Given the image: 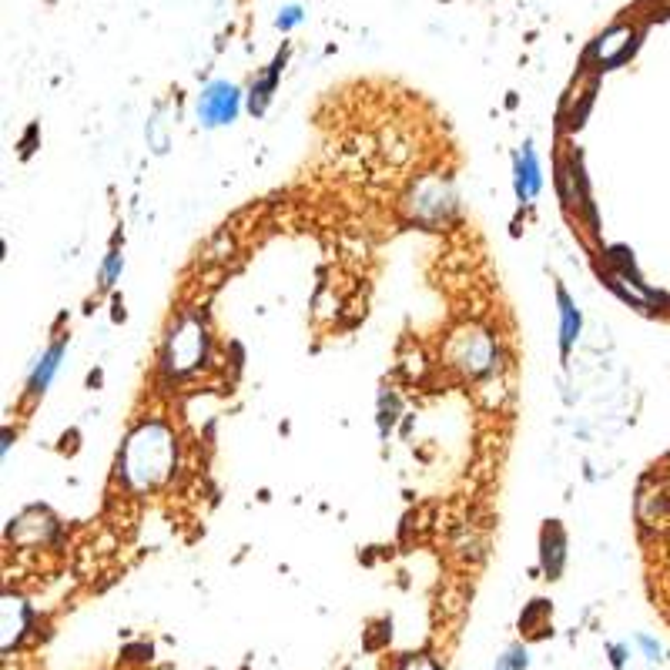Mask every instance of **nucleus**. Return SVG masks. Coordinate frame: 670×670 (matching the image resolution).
Segmentation results:
<instances>
[{"mask_svg": "<svg viewBox=\"0 0 670 670\" xmlns=\"http://www.w3.org/2000/svg\"><path fill=\"white\" fill-rule=\"evenodd\" d=\"M238 108H242V91L228 81H212L198 98V121L205 128H218V124L235 121Z\"/></svg>", "mask_w": 670, "mask_h": 670, "instance_id": "1", "label": "nucleus"}, {"mask_svg": "<svg viewBox=\"0 0 670 670\" xmlns=\"http://www.w3.org/2000/svg\"><path fill=\"white\" fill-rule=\"evenodd\" d=\"M201 352H205V335H201V329H198L195 322H185L175 335H171L168 366L175 369V372L191 369L201 359Z\"/></svg>", "mask_w": 670, "mask_h": 670, "instance_id": "2", "label": "nucleus"}, {"mask_svg": "<svg viewBox=\"0 0 670 670\" xmlns=\"http://www.w3.org/2000/svg\"><path fill=\"white\" fill-rule=\"evenodd\" d=\"M543 178H540V161H536V151L526 145L523 155L516 158V195H520L523 201L533 198L536 191H540Z\"/></svg>", "mask_w": 670, "mask_h": 670, "instance_id": "3", "label": "nucleus"}, {"mask_svg": "<svg viewBox=\"0 0 670 670\" xmlns=\"http://www.w3.org/2000/svg\"><path fill=\"white\" fill-rule=\"evenodd\" d=\"M61 356H64V346L57 342V346H51L41 356V362L34 366V372H31V382H27V392H31V399H37V396H44V389L51 386V379H54V372H57V366H61Z\"/></svg>", "mask_w": 670, "mask_h": 670, "instance_id": "4", "label": "nucleus"}, {"mask_svg": "<svg viewBox=\"0 0 670 670\" xmlns=\"http://www.w3.org/2000/svg\"><path fill=\"white\" fill-rule=\"evenodd\" d=\"M560 319H563V325H560V346H563V352H567L573 346V339H577V332H580V312L573 309V302L567 299V292H560Z\"/></svg>", "mask_w": 670, "mask_h": 670, "instance_id": "5", "label": "nucleus"}, {"mask_svg": "<svg viewBox=\"0 0 670 670\" xmlns=\"http://www.w3.org/2000/svg\"><path fill=\"white\" fill-rule=\"evenodd\" d=\"M279 71H282V57H279V61H275L272 67H268L265 78L252 88V101H248V104H252V111H255V114H262V111H265V104H268V98H272V91H275V81H279Z\"/></svg>", "mask_w": 670, "mask_h": 670, "instance_id": "6", "label": "nucleus"}, {"mask_svg": "<svg viewBox=\"0 0 670 670\" xmlns=\"http://www.w3.org/2000/svg\"><path fill=\"white\" fill-rule=\"evenodd\" d=\"M302 7L299 4H289V7H282V14L275 17V24H279V31H292L295 24H302Z\"/></svg>", "mask_w": 670, "mask_h": 670, "instance_id": "7", "label": "nucleus"}, {"mask_svg": "<svg viewBox=\"0 0 670 670\" xmlns=\"http://www.w3.org/2000/svg\"><path fill=\"white\" fill-rule=\"evenodd\" d=\"M496 670H526V650L523 647L506 650V657H500Z\"/></svg>", "mask_w": 670, "mask_h": 670, "instance_id": "8", "label": "nucleus"}, {"mask_svg": "<svg viewBox=\"0 0 670 670\" xmlns=\"http://www.w3.org/2000/svg\"><path fill=\"white\" fill-rule=\"evenodd\" d=\"M121 265H124L121 252H111L108 265H104V272H101V285H114V279H118V272H121Z\"/></svg>", "mask_w": 670, "mask_h": 670, "instance_id": "9", "label": "nucleus"}, {"mask_svg": "<svg viewBox=\"0 0 670 670\" xmlns=\"http://www.w3.org/2000/svg\"><path fill=\"white\" fill-rule=\"evenodd\" d=\"M402 670H436V667L429 664V660H416V664H406Z\"/></svg>", "mask_w": 670, "mask_h": 670, "instance_id": "10", "label": "nucleus"}]
</instances>
